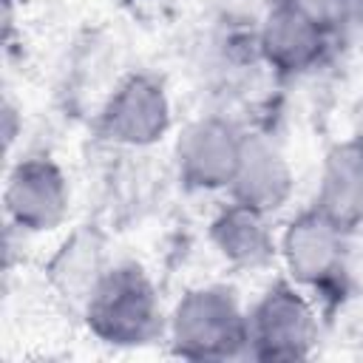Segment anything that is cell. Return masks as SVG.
<instances>
[{"label": "cell", "mask_w": 363, "mask_h": 363, "mask_svg": "<svg viewBox=\"0 0 363 363\" xmlns=\"http://www.w3.org/2000/svg\"><path fill=\"white\" fill-rule=\"evenodd\" d=\"M227 193L233 201L272 216L292 196V167L269 139L247 133L241 162Z\"/></svg>", "instance_id": "10"}, {"label": "cell", "mask_w": 363, "mask_h": 363, "mask_svg": "<svg viewBox=\"0 0 363 363\" xmlns=\"http://www.w3.org/2000/svg\"><path fill=\"white\" fill-rule=\"evenodd\" d=\"M332 37L335 28L315 17L301 0H269L255 43L261 60L272 71L298 77L318 68L332 45Z\"/></svg>", "instance_id": "6"}, {"label": "cell", "mask_w": 363, "mask_h": 363, "mask_svg": "<svg viewBox=\"0 0 363 363\" xmlns=\"http://www.w3.org/2000/svg\"><path fill=\"white\" fill-rule=\"evenodd\" d=\"M312 207L349 235L363 230V136H349L326 150Z\"/></svg>", "instance_id": "9"}, {"label": "cell", "mask_w": 363, "mask_h": 363, "mask_svg": "<svg viewBox=\"0 0 363 363\" xmlns=\"http://www.w3.org/2000/svg\"><path fill=\"white\" fill-rule=\"evenodd\" d=\"M170 122L173 116L164 85L142 71L122 77L99 111V133L122 147H150L162 142Z\"/></svg>", "instance_id": "8"}, {"label": "cell", "mask_w": 363, "mask_h": 363, "mask_svg": "<svg viewBox=\"0 0 363 363\" xmlns=\"http://www.w3.org/2000/svg\"><path fill=\"white\" fill-rule=\"evenodd\" d=\"M278 255L286 278L298 284L318 306L332 309L346 301L352 286L349 233L329 221L312 204L292 216L278 235Z\"/></svg>", "instance_id": "1"}, {"label": "cell", "mask_w": 363, "mask_h": 363, "mask_svg": "<svg viewBox=\"0 0 363 363\" xmlns=\"http://www.w3.org/2000/svg\"><path fill=\"white\" fill-rule=\"evenodd\" d=\"M318 303L289 278H278L247 309V357H309L318 343Z\"/></svg>", "instance_id": "4"}, {"label": "cell", "mask_w": 363, "mask_h": 363, "mask_svg": "<svg viewBox=\"0 0 363 363\" xmlns=\"http://www.w3.org/2000/svg\"><path fill=\"white\" fill-rule=\"evenodd\" d=\"M210 244L230 267L244 272L261 269L278 255V238L269 227V216L233 199L210 221Z\"/></svg>", "instance_id": "11"}, {"label": "cell", "mask_w": 363, "mask_h": 363, "mask_svg": "<svg viewBox=\"0 0 363 363\" xmlns=\"http://www.w3.org/2000/svg\"><path fill=\"white\" fill-rule=\"evenodd\" d=\"M167 335L173 352L190 360L247 357V312L221 284L187 289L167 318Z\"/></svg>", "instance_id": "3"}, {"label": "cell", "mask_w": 363, "mask_h": 363, "mask_svg": "<svg viewBox=\"0 0 363 363\" xmlns=\"http://www.w3.org/2000/svg\"><path fill=\"white\" fill-rule=\"evenodd\" d=\"M88 332L108 346H145L164 329L153 278L136 261L111 264L82 303Z\"/></svg>", "instance_id": "2"}, {"label": "cell", "mask_w": 363, "mask_h": 363, "mask_svg": "<svg viewBox=\"0 0 363 363\" xmlns=\"http://www.w3.org/2000/svg\"><path fill=\"white\" fill-rule=\"evenodd\" d=\"M108 255H105V238L99 230H94L91 224H82L77 230H71L62 244L57 247V252L48 258L45 275L51 289L82 309V303L88 301L91 289L99 284V278L108 269Z\"/></svg>", "instance_id": "12"}, {"label": "cell", "mask_w": 363, "mask_h": 363, "mask_svg": "<svg viewBox=\"0 0 363 363\" xmlns=\"http://www.w3.org/2000/svg\"><path fill=\"white\" fill-rule=\"evenodd\" d=\"M3 207L9 227L20 233H51L62 227L71 210L65 170L45 153L17 159L6 176Z\"/></svg>", "instance_id": "5"}, {"label": "cell", "mask_w": 363, "mask_h": 363, "mask_svg": "<svg viewBox=\"0 0 363 363\" xmlns=\"http://www.w3.org/2000/svg\"><path fill=\"white\" fill-rule=\"evenodd\" d=\"M247 133H241L224 116H199L193 119L176 139L173 159L179 182L187 190L216 193L230 190Z\"/></svg>", "instance_id": "7"}, {"label": "cell", "mask_w": 363, "mask_h": 363, "mask_svg": "<svg viewBox=\"0 0 363 363\" xmlns=\"http://www.w3.org/2000/svg\"><path fill=\"white\" fill-rule=\"evenodd\" d=\"M6 3H9V6H14V3H26V0H6Z\"/></svg>", "instance_id": "13"}]
</instances>
